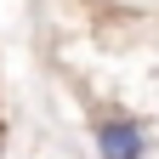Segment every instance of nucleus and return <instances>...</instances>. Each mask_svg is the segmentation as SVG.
I'll return each instance as SVG.
<instances>
[{
	"instance_id": "f257e3e1",
	"label": "nucleus",
	"mask_w": 159,
	"mask_h": 159,
	"mask_svg": "<svg viewBox=\"0 0 159 159\" xmlns=\"http://www.w3.org/2000/svg\"><path fill=\"white\" fill-rule=\"evenodd\" d=\"M91 142L102 159H148V125L125 114H97L91 119Z\"/></svg>"
}]
</instances>
